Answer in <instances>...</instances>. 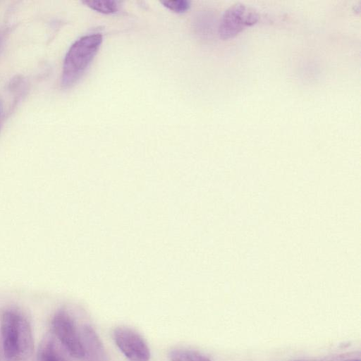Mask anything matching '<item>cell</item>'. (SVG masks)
Instances as JSON below:
<instances>
[{
	"label": "cell",
	"mask_w": 361,
	"mask_h": 361,
	"mask_svg": "<svg viewBox=\"0 0 361 361\" xmlns=\"http://www.w3.org/2000/svg\"><path fill=\"white\" fill-rule=\"evenodd\" d=\"M0 332L6 361H32L33 336L24 316L13 310L4 312L1 318Z\"/></svg>",
	"instance_id": "1"
},
{
	"label": "cell",
	"mask_w": 361,
	"mask_h": 361,
	"mask_svg": "<svg viewBox=\"0 0 361 361\" xmlns=\"http://www.w3.org/2000/svg\"><path fill=\"white\" fill-rule=\"evenodd\" d=\"M102 42L100 34L83 36L68 51L63 61L61 85L70 87L82 75L97 54Z\"/></svg>",
	"instance_id": "2"
},
{
	"label": "cell",
	"mask_w": 361,
	"mask_h": 361,
	"mask_svg": "<svg viewBox=\"0 0 361 361\" xmlns=\"http://www.w3.org/2000/svg\"><path fill=\"white\" fill-rule=\"evenodd\" d=\"M259 16L253 8L242 4L230 6L223 14L219 35L224 39L233 38L247 27L255 24Z\"/></svg>",
	"instance_id": "3"
},
{
	"label": "cell",
	"mask_w": 361,
	"mask_h": 361,
	"mask_svg": "<svg viewBox=\"0 0 361 361\" xmlns=\"http://www.w3.org/2000/svg\"><path fill=\"white\" fill-rule=\"evenodd\" d=\"M53 331L68 353L77 359H83L84 350L81 336L75 322L65 310L56 313L52 319Z\"/></svg>",
	"instance_id": "4"
},
{
	"label": "cell",
	"mask_w": 361,
	"mask_h": 361,
	"mask_svg": "<svg viewBox=\"0 0 361 361\" xmlns=\"http://www.w3.org/2000/svg\"><path fill=\"white\" fill-rule=\"evenodd\" d=\"M113 338L116 346L129 361L149 360V348L144 338L135 330L118 326L114 330Z\"/></svg>",
	"instance_id": "5"
},
{
	"label": "cell",
	"mask_w": 361,
	"mask_h": 361,
	"mask_svg": "<svg viewBox=\"0 0 361 361\" xmlns=\"http://www.w3.org/2000/svg\"><path fill=\"white\" fill-rule=\"evenodd\" d=\"M80 336L85 361H109L102 342L90 325L86 324L82 327Z\"/></svg>",
	"instance_id": "6"
},
{
	"label": "cell",
	"mask_w": 361,
	"mask_h": 361,
	"mask_svg": "<svg viewBox=\"0 0 361 361\" xmlns=\"http://www.w3.org/2000/svg\"><path fill=\"white\" fill-rule=\"evenodd\" d=\"M171 361H212L205 355L193 350L174 349L169 354Z\"/></svg>",
	"instance_id": "7"
},
{
	"label": "cell",
	"mask_w": 361,
	"mask_h": 361,
	"mask_svg": "<svg viewBox=\"0 0 361 361\" xmlns=\"http://www.w3.org/2000/svg\"><path fill=\"white\" fill-rule=\"evenodd\" d=\"M82 3L92 10L104 14L114 13L118 8L117 2L113 0H85Z\"/></svg>",
	"instance_id": "8"
},
{
	"label": "cell",
	"mask_w": 361,
	"mask_h": 361,
	"mask_svg": "<svg viewBox=\"0 0 361 361\" xmlns=\"http://www.w3.org/2000/svg\"><path fill=\"white\" fill-rule=\"evenodd\" d=\"M40 361H65L56 348L54 343L47 341L43 344L39 354Z\"/></svg>",
	"instance_id": "9"
},
{
	"label": "cell",
	"mask_w": 361,
	"mask_h": 361,
	"mask_svg": "<svg viewBox=\"0 0 361 361\" xmlns=\"http://www.w3.org/2000/svg\"><path fill=\"white\" fill-rule=\"evenodd\" d=\"M314 361H361V355L360 351L346 352L327 355Z\"/></svg>",
	"instance_id": "10"
},
{
	"label": "cell",
	"mask_w": 361,
	"mask_h": 361,
	"mask_svg": "<svg viewBox=\"0 0 361 361\" xmlns=\"http://www.w3.org/2000/svg\"><path fill=\"white\" fill-rule=\"evenodd\" d=\"M161 3L170 11L176 13H183L190 8V3L186 0L161 1Z\"/></svg>",
	"instance_id": "11"
},
{
	"label": "cell",
	"mask_w": 361,
	"mask_h": 361,
	"mask_svg": "<svg viewBox=\"0 0 361 361\" xmlns=\"http://www.w3.org/2000/svg\"><path fill=\"white\" fill-rule=\"evenodd\" d=\"M1 343V340H0V344ZM0 360H1V345H0Z\"/></svg>",
	"instance_id": "12"
},
{
	"label": "cell",
	"mask_w": 361,
	"mask_h": 361,
	"mask_svg": "<svg viewBox=\"0 0 361 361\" xmlns=\"http://www.w3.org/2000/svg\"><path fill=\"white\" fill-rule=\"evenodd\" d=\"M295 361H301V360H295Z\"/></svg>",
	"instance_id": "13"
}]
</instances>
